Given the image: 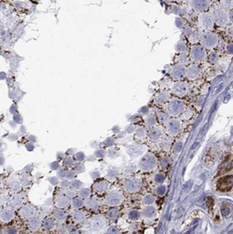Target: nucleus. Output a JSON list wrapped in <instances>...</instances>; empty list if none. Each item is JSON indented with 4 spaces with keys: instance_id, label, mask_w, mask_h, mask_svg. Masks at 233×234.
Masks as SVG:
<instances>
[{
    "instance_id": "nucleus-9",
    "label": "nucleus",
    "mask_w": 233,
    "mask_h": 234,
    "mask_svg": "<svg viewBox=\"0 0 233 234\" xmlns=\"http://www.w3.org/2000/svg\"><path fill=\"white\" fill-rule=\"evenodd\" d=\"M212 1H216V0H212Z\"/></svg>"
},
{
    "instance_id": "nucleus-10",
    "label": "nucleus",
    "mask_w": 233,
    "mask_h": 234,
    "mask_svg": "<svg viewBox=\"0 0 233 234\" xmlns=\"http://www.w3.org/2000/svg\"><path fill=\"white\" fill-rule=\"evenodd\" d=\"M232 163H233V161H232Z\"/></svg>"
},
{
    "instance_id": "nucleus-4",
    "label": "nucleus",
    "mask_w": 233,
    "mask_h": 234,
    "mask_svg": "<svg viewBox=\"0 0 233 234\" xmlns=\"http://www.w3.org/2000/svg\"><path fill=\"white\" fill-rule=\"evenodd\" d=\"M213 22H214L213 15H211L209 13H202L200 15V23L202 24V26L206 27V28H210V27H212Z\"/></svg>"
},
{
    "instance_id": "nucleus-8",
    "label": "nucleus",
    "mask_w": 233,
    "mask_h": 234,
    "mask_svg": "<svg viewBox=\"0 0 233 234\" xmlns=\"http://www.w3.org/2000/svg\"><path fill=\"white\" fill-rule=\"evenodd\" d=\"M196 68H197V67H191V68L189 69V76L195 77V76L197 75V69H196Z\"/></svg>"
},
{
    "instance_id": "nucleus-5",
    "label": "nucleus",
    "mask_w": 233,
    "mask_h": 234,
    "mask_svg": "<svg viewBox=\"0 0 233 234\" xmlns=\"http://www.w3.org/2000/svg\"><path fill=\"white\" fill-rule=\"evenodd\" d=\"M203 42L206 47H213L217 42V37L212 34H204L203 35Z\"/></svg>"
},
{
    "instance_id": "nucleus-1",
    "label": "nucleus",
    "mask_w": 233,
    "mask_h": 234,
    "mask_svg": "<svg viewBox=\"0 0 233 234\" xmlns=\"http://www.w3.org/2000/svg\"><path fill=\"white\" fill-rule=\"evenodd\" d=\"M233 188V176L228 175L217 181V189L219 191H229Z\"/></svg>"
},
{
    "instance_id": "nucleus-2",
    "label": "nucleus",
    "mask_w": 233,
    "mask_h": 234,
    "mask_svg": "<svg viewBox=\"0 0 233 234\" xmlns=\"http://www.w3.org/2000/svg\"><path fill=\"white\" fill-rule=\"evenodd\" d=\"M213 17L214 21L219 25H225L229 21V14L222 7H217L213 13Z\"/></svg>"
},
{
    "instance_id": "nucleus-7",
    "label": "nucleus",
    "mask_w": 233,
    "mask_h": 234,
    "mask_svg": "<svg viewBox=\"0 0 233 234\" xmlns=\"http://www.w3.org/2000/svg\"><path fill=\"white\" fill-rule=\"evenodd\" d=\"M221 7L224 9L233 8V0H220Z\"/></svg>"
},
{
    "instance_id": "nucleus-3",
    "label": "nucleus",
    "mask_w": 233,
    "mask_h": 234,
    "mask_svg": "<svg viewBox=\"0 0 233 234\" xmlns=\"http://www.w3.org/2000/svg\"><path fill=\"white\" fill-rule=\"evenodd\" d=\"M190 5L194 10L203 12L208 9L210 3H209V0H191Z\"/></svg>"
},
{
    "instance_id": "nucleus-6",
    "label": "nucleus",
    "mask_w": 233,
    "mask_h": 234,
    "mask_svg": "<svg viewBox=\"0 0 233 234\" xmlns=\"http://www.w3.org/2000/svg\"><path fill=\"white\" fill-rule=\"evenodd\" d=\"M192 56L194 59L196 60H200V59H203V56H204V51L202 48L200 47H196L192 49Z\"/></svg>"
}]
</instances>
